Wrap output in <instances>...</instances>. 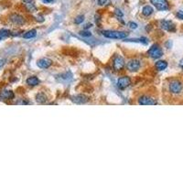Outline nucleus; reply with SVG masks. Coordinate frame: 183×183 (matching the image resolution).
Wrapping results in <instances>:
<instances>
[{
	"mask_svg": "<svg viewBox=\"0 0 183 183\" xmlns=\"http://www.w3.org/2000/svg\"><path fill=\"white\" fill-rule=\"evenodd\" d=\"M183 85L178 80H172L169 84V90L173 94H178L182 92Z\"/></svg>",
	"mask_w": 183,
	"mask_h": 183,
	"instance_id": "3",
	"label": "nucleus"
},
{
	"mask_svg": "<svg viewBox=\"0 0 183 183\" xmlns=\"http://www.w3.org/2000/svg\"><path fill=\"white\" fill-rule=\"evenodd\" d=\"M179 66H180V68H181V69L183 70V59H182V60L180 61V62H179Z\"/></svg>",
	"mask_w": 183,
	"mask_h": 183,
	"instance_id": "29",
	"label": "nucleus"
},
{
	"mask_svg": "<svg viewBox=\"0 0 183 183\" xmlns=\"http://www.w3.org/2000/svg\"><path fill=\"white\" fill-rule=\"evenodd\" d=\"M148 54L152 59H159L163 56V50L158 44H153L148 50Z\"/></svg>",
	"mask_w": 183,
	"mask_h": 183,
	"instance_id": "2",
	"label": "nucleus"
},
{
	"mask_svg": "<svg viewBox=\"0 0 183 183\" xmlns=\"http://www.w3.org/2000/svg\"><path fill=\"white\" fill-rule=\"evenodd\" d=\"M155 67L158 70H164L168 67V62L166 61H158L156 62Z\"/></svg>",
	"mask_w": 183,
	"mask_h": 183,
	"instance_id": "15",
	"label": "nucleus"
},
{
	"mask_svg": "<svg viewBox=\"0 0 183 183\" xmlns=\"http://www.w3.org/2000/svg\"><path fill=\"white\" fill-rule=\"evenodd\" d=\"M51 64H52V61L48 58H42V59L39 60L38 62H37L38 67H40L41 69H48L51 66Z\"/></svg>",
	"mask_w": 183,
	"mask_h": 183,
	"instance_id": "12",
	"label": "nucleus"
},
{
	"mask_svg": "<svg viewBox=\"0 0 183 183\" xmlns=\"http://www.w3.org/2000/svg\"><path fill=\"white\" fill-rule=\"evenodd\" d=\"M154 12V9L151 6H145L142 9V14L145 16H149L153 14Z\"/></svg>",
	"mask_w": 183,
	"mask_h": 183,
	"instance_id": "14",
	"label": "nucleus"
},
{
	"mask_svg": "<svg viewBox=\"0 0 183 183\" xmlns=\"http://www.w3.org/2000/svg\"><path fill=\"white\" fill-rule=\"evenodd\" d=\"M176 16H177L178 18H179V20H183V10H179V11H178L177 14H176Z\"/></svg>",
	"mask_w": 183,
	"mask_h": 183,
	"instance_id": "23",
	"label": "nucleus"
},
{
	"mask_svg": "<svg viewBox=\"0 0 183 183\" xmlns=\"http://www.w3.org/2000/svg\"><path fill=\"white\" fill-rule=\"evenodd\" d=\"M11 35L10 31L7 28H2L0 29V38L1 39H4V38H8V37H9Z\"/></svg>",
	"mask_w": 183,
	"mask_h": 183,
	"instance_id": "20",
	"label": "nucleus"
},
{
	"mask_svg": "<svg viewBox=\"0 0 183 183\" xmlns=\"http://www.w3.org/2000/svg\"><path fill=\"white\" fill-rule=\"evenodd\" d=\"M41 1L44 4H50V3H52L54 1V0H41Z\"/></svg>",
	"mask_w": 183,
	"mask_h": 183,
	"instance_id": "27",
	"label": "nucleus"
},
{
	"mask_svg": "<svg viewBox=\"0 0 183 183\" xmlns=\"http://www.w3.org/2000/svg\"><path fill=\"white\" fill-rule=\"evenodd\" d=\"M36 101L38 102L39 104H44L47 102V96L45 94L43 93H39L38 94L36 95Z\"/></svg>",
	"mask_w": 183,
	"mask_h": 183,
	"instance_id": "17",
	"label": "nucleus"
},
{
	"mask_svg": "<svg viewBox=\"0 0 183 183\" xmlns=\"http://www.w3.org/2000/svg\"><path fill=\"white\" fill-rule=\"evenodd\" d=\"M5 64V60H2V61H0V69H1L3 67V65Z\"/></svg>",
	"mask_w": 183,
	"mask_h": 183,
	"instance_id": "28",
	"label": "nucleus"
},
{
	"mask_svg": "<svg viewBox=\"0 0 183 183\" xmlns=\"http://www.w3.org/2000/svg\"><path fill=\"white\" fill-rule=\"evenodd\" d=\"M130 84H131V79H130V77H128V76H123V77H120L117 80V87L119 89H121V90L125 89Z\"/></svg>",
	"mask_w": 183,
	"mask_h": 183,
	"instance_id": "6",
	"label": "nucleus"
},
{
	"mask_svg": "<svg viewBox=\"0 0 183 183\" xmlns=\"http://www.w3.org/2000/svg\"><path fill=\"white\" fill-rule=\"evenodd\" d=\"M80 35L82 36V37H90L92 34H91L90 31H86V30H84V31H81V32H80Z\"/></svg>",
	"mask_w": 183,
	"mask_h": 183,
	"instance_id": "24",
	"label": "nucleus"
},
{
	"mask_svg": "<svg viewBox=\"0 0 183 183\" xmlns=\"http://www.w3.org/2000/svg\"><path fill=\"white\" fill-rule=\"evenodd\" d=\"M160 27L169 32H174L176 30V27L174 23L170 20H162L160 22Z\"/></svg>",
	"mask_w": 183,
	"mask_h": 183,
	"instance_id": "8",
	"label": "nucleus"
},
{
	"mask_svg": "<svg viewBox=\"0 0 183 183\" xmlns=\"http://www.w3.org/2000/svg\"><path fill=\"white\" fill-rule=\"evenodd\" d=\"M2 40V39H1V38H0V40Z\"/></svg>",
	"mask_w": 183,
	"mask_h": 183,
	"instance_id": "30",
	"label": "nucleus"
},
{
	"mask_svg": "<svg viewBox=\"0 0 183 183\" xmlns=\"http://www.w3.org/2000/svg\"><path fill=\"white\" fill-rule=\"evenodd\" d=\"M37 35V30L36 29H31L27 31L24 35H23V38L24 39H32L34 37H36Z\"/></svg>",
	"mask_w": 183,
	"mask_h": 183,
	"instance_id": "19",
	"label": "nucleus"
},
{
	"mask_svg": "<svg viewBox=\"0 0 183 183\" xmlns=\"http://www.w3.org/2000/svg\"><path fill=\"white\" fill-rule=\"evenodd\" d=\"M71 101L75 104H85L89 101V97L84 95V94H78V95L71 97Z\"/></svg>",
	"mask_w": 183,
	"mask_h": 183,
	"instance_id": "11",
	"label": "nucleus"
},
{
	"mask_svg": "<svg viewBox=\"0 0 183 183\" xmlns=\"http://www.w3.org/2000/svg\"><path fill=\"white\" fill-rule=\"evenodd\" d=\"M27 84L29 85V86H37V85H39L40 84V80L39 78H37L36 76H30L27 79L26 81Z\"/></svg>",
	"mask_w": 183,
	"mask_h": 183,
	"instance_id": "13",
	"label": "nucleus"
},
{
	"mask_svg": "<svg viewBox=\"0 0 183 183\" xmlns=\"http://www.w3.org/2000/svg\"><path fill=\"white\" fill-rule=\"evenodd\" d=\"M125 63H124V60L121 57V56H117L115 58L114 60V62H113V67H114V70H116V71H119L121 70L124 69Z\"/></svg>",
	"mask_w": 183,
	"mask_h": 183,
	"instance_id": "7",
	"label": "nucleus"
},
{
	"mask_svg": "<svg viewBox=\"0 0 183 183\" xmlns=\"http://www.w3.org/2000/svg\"><path fill=\"white\" fill-rule=\"evenodd\" d=\"M83 20H84V16H83L82 15H80V16H78L75 17L74 23L77 24V25H79V24H82V23L83 22Z\"/></svg>",
	"mask_w": 183,
	"mask_h": 183,
	"instance_id": "21",
	"label": "nucleus"
},
{
	"mask_svg": "<svg viewBox=\"0 0 183 183\" xmlns=\"http://www.w3.org/2000/svg\"><path fill=\"white\" fill-rule=\"evenodd\" d=\"M14 93L12 91H4L1 93V95H0V97H1L2 99H8V100H11L14 98Z\"/></svg>",
	"mask_w": 183,
	"mask_h": 183,
	"instance_id": "16",
	"label": "nucleus"
},
{
	"mask_svg": "<svg viewBox=\"0 0 183 183\" xmlns=\"http://www.w3.org/2000/svg\"><path fill=\"white\" fill-rule=\"evenodd\" d=\"M10 20L13 24L16 25V26H21L25 23V18L18 14H13L10 16Z\"/></svg>",
	"mask_w": 183,
	"mask_h": 183,
	"instance_id": "10",
	"label": "nucleus"
},
{
	"mask_svg": "<svg viewBox=\"0 0 183 183\" xmlns=\"http://www.w3.org/2000/svg\"><path fill=\"white\" fill-rule=\"evenodd\" d=\"M128 27H129L131 29H136V28H137V24L133 22V21H131V22L128 23Z\"/></svg>",
	"mask_w": 183,
	"mask_h": 183,
	"instance_id": "22",
	"label": "nucleus"
},
{
	"mask_svg": "<svg viewBox=\"0 0 183 183\" xmlns=\"http://www.w3.org/2000/svg\"><path fill=\"white\" fill-rule=\"evenodd\" d=\"M103 35L108 39L115 40H123L128 36V33L125 31H118V30H104Z\"/></svg>",
	"mask_w": 183,
	"mask_h": 183,
	"instance_id": "1",
	"label": "nucleus"
},
{
	"mask_svg": "<svg viewBox=\"0 0 183 183\" xmlns=\"http://www.w3.org/2000/svg\"><path fill=\"white\" fill-rule=\"evenodd\" d=\"M150 2L159 11H166L170 8L168 0H150Z\"/></svg>",
	"mask_w": 183,
	"mask_h": 183,
	"instance_id": "4",
	"label": "nucleus"
},
{
	"mask_svg": "<svg viewBox=\"0 0 183 183\" xmlns=\"http://www.w3.org/2000/svg\"><path fill=\"white\" fill-rule=\"evenodd\" d=\"M107 2V0H98V4L100 5V6H103V5H104L105 3Z\"/></svg>",
	"mask_w": 183,
	"mask_h": 183,
	"instance_id": "26",
	"label": "nucleus"
},
{
	"mask_svg": "<svg viewBox=\"0 0 183 183\" xmlns=\"http://www.w3.org/2000/svg\"><path fill=\"white\" fill-rule=\"evenodd\" d=\"M115 13H116V15L117 16H120V17H122V16H124L123 12H122L120 9H118V8H116V9L115 10Z\"/></svg>",
	"mask_w": 183,
	"mask_h": 183,
	"instance_id": "25",
	"label": "nucleus"
},
{
	"mask_svg": "<svg viewBox=\"0 0 183 183\" xmlns=\"http://www.w3.org/2000/svg\"><path fill=\"white\" fill-rule=\"evenodd\" d=\"M141 67V63L138 60H131L129 62L126 64V68L130 71H137Z\"/></svg>",
	"mask_w": 183,
	"mask_h": 183,
	"instance_id": "9",
	"label": "nucleus"
},
{
	"mask_svg": "<svg viewBox=\"0 0 183 183\" xmlns=\"http://www.w3.org/2000/svg\"><path fill=\"white\" fill-rule=\"evenodd\" d=\"M24 6L27 8V10L29 11V12H36L37 11V7H36V5L34 4L33 1L28 2V3H24Z\"/></svg>",
	"mask_w": 183,
	"mask_h": 183,
	"instance_id": "18",
	"label": "nucleus"
},
{
	"mask_svg": "<svg viewBox=\"0 0 183 183\" xmlns=\"http://www.w3.org/2000/svg\"><path fill=\"white\" fill-rule=\"evenodd\" d=\"M138 104L141 105H156L158 102L156 99L148 95H143L138 99Z\"/></svg>",
	"mask_w": 183,
	"mask_h": 183,
	"instance_id": "5",
	"label": "nucleus"
}]
</instances>
